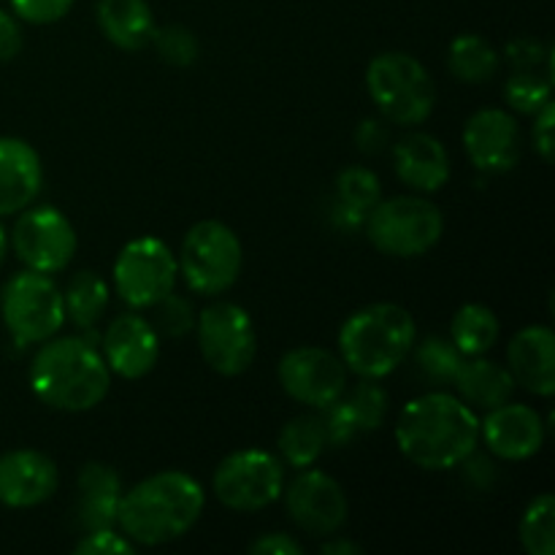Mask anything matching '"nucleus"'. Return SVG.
<instances>
[{
  "instance_id": "39448f33",
  "label": "nucleus",
  "mask_w": 555,
  "mask_h": 555,
  "mask_svg": "<svg viewBox=\"0 0 555 555\" xmlns=\"http://www.w3.org/2000/svg\"><path fill=\"white\" fill-rule=\"evenodd\" d=\"M366 90L388 122L417 128L437 106V87L417 57L406 52H383L369 63Z\"/></svg>"
},
{
  "instance_id": "f257e3e1",
  "label": "nucleus",
  "mask_w": 555,
  "mask_h": 555,
  "mask_svg": "<svg viewBox=\"0 0 555 555\" xmlns=\"http://www.w3.org/2000/svg\"><path fill=\"white\" fill-rule=\"evenodd\" d=\"M480 442V417L444 390L406 401L396 421V444L410 464L426 472L459 469Z\"/></svg>"
},
{
  "instance_id": "6ab92c4d",
  "label": "nucleus",
  "mask_w": 555,
  "mask_h": 555,
  "mask_svg": "<svg viewBox=\"0 0 555 555\" xmlns=\"http://www.w3.org/2000/svg\"><path fill=\"white\" fill-rule=\"evenodd\" d=\"M507 369L515 385L540 399L555 393V334L547 325L518 331L507 347Z\"/></svg>"
},
{
  "instance_id": "423d86ee",
  "label": "nucleus",
  "mask_w": 555,
  "mask_h": 555,
  "mask_svg": "<svg viewBox=\"0 0 555 555\" xmlns=\"http://www.w3.org/2000/svg\"><path fill=\"white\" fill-rule=\"evenodd\" d=\"M366 238L390 258H421L431 253L444 233V217L426 195H396L379 201L363 220Z\"/></svg>"
},
{
  "instance_id": "79ce46f5",
  "label": "nucleus",
  "mask_w": 555,
  "mask_h": 555,
  "mask_svg": "<svg viewBox=\"0 0 555 555\" xmlns=\"http://www.w3.org/2000/svg\"><path fill=\"white\" fill-rule=\"evenodd\" d=\"M388 144V128L379 119H363L356 128V146L369 155H377Z\"/></svg>"
},
{
  "instance_id": "aec40b11",
  "label": "nucleus",
  "mask_w": 555,
  "mask_h": 555,
  "mask_svg": "<svg viewBox=\"0 0 555 555\" xmlns=\"http://www.w3.org/2000/svg\"><path fill=\"white\" fill-rule=\"evenodd\" d=\"M41 155L25 139L0 135V217L20 215L41 193Z\"/></svg>"
},
{
  "instance_id": "58836bf2",
  "label": "nucleus",
  "mask_w": 555,
  "mask_h": 555,
  "mask_svg": "<svg viewBox=\"0 0 555 555\" xmlns=\"http://www.w3.org/2000/svg\"><path fill=\"white\" fill-rule=\"evenodd\" d=\"M531 117H534V125H531V141H534L537 155H540L545 163H553V155H555V135H553L555 106H553V101H547L545 106H542L537 114H531Z\"/></svg>"
},
{
  "instance_id": "5701e85b",
  "label": "nucleus",
  "mask_w": 555,
  "mask_h": 555,
  "mask_svg": "<svg viewBox=\"0 0 555 555\" xmlns=\"http://www.w3.org/2000/svg\"><path fill=\"white\" fill-rule=\"evenodd\" d=\"M453 388L459 390V399L469 404L472 410H496V406L513 401L515 379L507 366L496 361H488L486 356L464 358L459 374L453 379Z\"/></svg>"
},
{
  "instance_id": "473e14b6",
  "label": "nucleus",
  "mask_w": 555,
  "mask_h": 555,
  "mask_svg": "<svg viewBox=\"0 0 555 555\" xmlns=\"http://www.w3.org/2000/svg\"><path fill=\"white\" fill-rule=\"evenodd\" d=\"M341 399L350 406L361 434L377 431L388 415V393H385V388H379L377 379L358 377V383L350 390H345Z\"/></svg>"
},
{
  "instance_id": "4c0bfd02",
  "label": "nucleus",
  "mask_w": 555,
  "mask_h": 555,
  "mask_svg": "<svg viewBox=\"0 0 555 555\" xmlns=\"http://www.w3.org/2000/svg\"><path fill=\"white\" fill-rule=\"evenodd\" d=\"M76 555H133L135 545L117 529H98L85 531L74 545Z\"/></svg>"
},
{
  "instance_id": "bb28decb",
  "label": "nucleus",
  "mask_w": 555,
  "mask_h": 555,
  "mask_svg": "<svg viewBox=\"0 0 555 555\" xmlns=\"http://www.w3.org/2000/svg\"><path fill=\"white\" fill-rule=\"evenodd\" d=\"M108 307V285L90 269H81L70 274L68 285L63 291L65 320L79 331H92Z\"/></svg>"
},
{
  "instance_id": "a211bd4d",
  "label": "nucleus",
  "mask_w": 555,
  "mask_h": 555,
  "mask_svg": "<svg viewBox=\"0 0 555 555\" xmlns=\"http://www.w3.org/2000/svg\"><path fill=\"white\" fill-rule=\"evenodd\" d=\"M60 486V472L49 455L38 450H9L0 455V504L30 509L49 502Z\"/></svg>"
},
{
  "instance_id": "a19ab883",
  "label": "nucleus",
  "mask_w": 555,
  "mask_h": 555,
  "mask_svg": "<svg viewBox=\"0 0 555 555\" xmlns=\"http://www.w3.org/2000/svg\"><path fill=\"white\" fill-rule=\"evenodd\" d=\"M22 52V25L11 11L0 9V63H9Z\"/></svg>"
},
{
  "instance_id": "2eb2a0df",
  "label": "nucleus",
  "mask_w": 555,
  "mask_h": 555,
  "mask_svg": "<svg viewBox=\"0 0 555 555\" xmlns=\"http://www.w3.org/2000/svg\"><path fill=\"white\" fill-rule=\"evenodd\" d=\"M98 350L108 372L133 383L146 377L160 361V336L150 320L135 312H125L106 325Z\"/></svg>"
},
{
  "instance_id": "c03bdc74",
  "label": "nucleus",
  "mask_w": 555,
  "mask_h": 555,
  "mask_svg": "<svg viewBox=\"0 0 555 555\" xmlns=\"http://www.w3.org/2000/svg\"><path fill=\"white\" fill-rule=\"evenodd\" d=\"M5 253H9V233H5V228L0 225V266H3Z\"/></svg>"
},
{
  "instance_id": "f8f14e48",
  "label": "nucleus",
  "mask_w": 555,
  "mask_h": 555,
  "mask_svg": "<svg viewBox=\"0 0 555 555\" xmlns=\"http://www.w3.org/2000/svg\"><path fill=\"white\" fill-rule=\"evenodd\" d=\"M9 244L16 258L30 271L57 274L70 266L76 255V231L68 217L54 206H27L16 217Z\"/></svg>"
},
{
  "instance_id": "ea45409f",
  "label": "nucleus",
  "mask_w": 555,
  "mask_h": 555,
  "mask_svg": "<svg viewBox=\"0 0 555 555\" xmlns=\"http://www.w3.org/2000/svg\"><path fill=\"white\" fill-rule=\"evenodd\" d=\"M249 553L253 555H301L304 545L296 537L276 531V534H263L255 542H249Z\"/></svg>"
},
{
  "instance_id": "b1692460",
  "label": "nucleus",
  "mask_w": 555,
  "mask_h": 555,
  "mask_svg": "<svg viewBox=\"0 0 555 555\" xmlns=\"http://www.w3.org/2000/svg\"><path fill=\"white\" fill-rule=\"evenodd\" d=\"M95 14L103 36L122 52L144 49L155 30V16L146 0H98Z\"/></svg>"
},
{
  "instance_id": "e433bc0d",
  "label": "nucleus",
  "mask_w": 555,
  "mask_h": 555,
  "mask_svg": "<svg viewBox=\"0 0 555 555\" xmlns=\"http://www.w3.org/2000/svg\"><path fill=\"white\" fill-rule=\"evenodd\" d=\"M11 11L27 25H54L70 14L76 0H9Z\"/></svg>"
},
{
  "instance_id": "412c9836",
  "label": "nucleus",
  "mask_w": 555,
  "mask_h": 555,
  "mask_svg": "<svg viewBox=\"0 0 555 555\" xmlns=\"http://www.w3.org/2000/svg\"><path fill=\"white\" fill-rule=\"evenodd\" d=\"M396 177L412 193L431 195L448 184L450 155L442 141L431 133H410L393 146Z\"/></svg>"
},
{
  "instance_id": "c85d7f7f",
  "label": "nucleus",
  "mask_w": 555,
  "mask_h": 555,
  "mask_svg": "<svg viewBox=\"0 0 555 555\" xmlns=\"http://www.w3.org/2000/svg\"><path fill=\"white\" fill-rule=\"evenodd\" d=\"M325 448H328V442H325L323 423H320L318 415L293 417L282 426L280 439H276V450H280L282 461L293 469L314 466Z\"/></svg>"
},
{
  "instance_id": "7ed1b4c3",
  "label": "nucleus",
  "mask_w": 555,
  "mask_h": 555,
  "mask_svg": "<svg viewBox=\"0 0 555 555\" xmlns=\"http://www.w3.org/2000/svg\"><path fill=\"white\" fill-rule=\"evenodd\" d=\"M112 372L95 341L81 336L47 339L30 363V390L57 412H90L108 396Z\"/></svg>"
},
{
  "instance_id": "72a5a7b5",
  "label": "nucleus",
  "mask_w": 555,
  "mask_h": 555,
  "mask_svg": "<svg viewBox=\"0 0 555 555\" xmlns=\"http://www.w3.org/2000/svg\"><path fill=\"white\" fill-rule=\"evenodd\" d=\"M150 43L155 47L157 57H160L163 63L173 65V68H190L201 54L198 38H195V33L188 30L184 25L155 27Z\"/></svg>"
},
{
  "instance_id": "7c9ffc66",
  "label": "nucleus",
  "mask_w": 555,
  "mask_h": 555,
  "mask_svg": "<svg viewBox=\"0 0 555 555\" xmlns=\"http://www.w3.org/2000/svg\"><path fill=\"white\" fill-rule=\"evenodd\" d=\"M555 70L547 68H509L504 81V101L518 114H537L553 101Z\"/></svg>"
},
{
  "instance_id": "6e6552de",
  "label": "nucleus",
  "mask_w": 555,
  "mask_h": 555,
  "mask_svg": "<svg viewBox=\"0 0 555 555\" xmlns=\"http://www.w3.org/2000/svg\"><path fill=\"white\" fill-rule=\"evenodd\" d=\"M0 318L16 345H43L65 323L63 291L41 271H20L0 293Z\"/></svg>"
},
{
  "instance_id": "393cba45",
  "label": "nucleus",
  "mask_w": 555,
  "mask_h": 555,
  "mask_svg": "<svg viewBox=\"0 0 555 555\" xmlns=\"http://www.w3.org/2000/svg\"><path fill=\"white\" fill-rule=\"evenodd\" d=\"M379 201H383V184H379L377 173L363 166H347L336 177V201L331 220L341 231H356Z\"/></svg>"
},
{
  "instance_id": "f704fd0d",
  "label": "nucleus",
  "mask_w": 555,
  "mask_h": 555,
  "mask_svg": "<svg viewBox=\"0 0 555 555\" xmlns=\"http://www.w3.org/2000/svg\"><path fill=\"white\" fill-rule=\"evenodd\" d=\"M152 312L155 314H152L150 323L160 339H182L184 334L195 328V318H198L193 304L184 296H179V293H168L163 301L152 307Z\"/></svg>"
},
{
  "instance_id": "a878e982",
  "label": "nucleus",
  "mask_w": 555,
  "mask_h": 555,
  "mask_svg": "<svg viewBox=\"0 0 555 555\" xmlns=\"http://www.w3.org/2000/svg\"><path fill=\"white\" fill-rule=\"evenodd\" d=\"M448 68L464 85H488L502 68V54L477 33H461L448 47Z\"/></svg>"
},
{
  "instance_id": "c9c22d12",
  "label": "nucleus",
  "mask_w": 555,
  "mask_h": 555,
  "mask_svg": "<svg viewBox=\"0 0 555 555\" xmlns=\"http://www.w3.org/2000/svg\"><path fill=\"white\" fill-rule=\"evenodd\" d=\"M320 412V423H323V431H325V442H328V448H347V444L352 442V439L358 437V423L356 417H352L350 406H347V401L336 399L331 401L328 406H323Z\"/></svg>"
},
{
  "instance_id": "c756f323",
  "label": "nucleus",
  "mask_w": 555,
  "mask_h": 555,
  "mask_svg": "<svg viewBox=\"0 0 555 555\" xmlns=\"http://www.w3.org/2000/svg\"><path fill=\"white\" fill-rule=\"evenodd\" d=\"M415 352V366L421 372L423 379L434 385V388H448L453 385L455 374H459L464 356L459 352V347L448 339V336H426V339L412 345Z\"/></svg>"
},
{
  "instance_id": "37998d69",
  "label": "nucleus",
  "mask_w": 555,
  "mask_h": 555,
  "mask_svg": "<svg viewBox=\"0 0 555 555\" xmlns=\"http://www.w3.org/2000/svg\"><path fill=\"white\" fill-rule=\"evenodd\" d=\"M320 551L325 555H363V547L350 540H328L320 545Z\"/></svg>"
},
{
  "instance_id": "4be33fe9",
  "label": "nucleus",
  "mask_w": 555,
  "mask_h": 555,
  "mask_svg": "<svg viewBox=\"0 0 555 555\" xmlns=\"http://www.w3.org/2000/svg\"><path fill=\"white\" fill-rule=\"evenodd\" d=\"M76 524L85 531L117 529L119 499H122V477L117 469L101 461L81 466L76 477Z\"/></svg>"
},
{
  "instance_id": "9b49d317",
  "label": "nucleus",
  "mask_w": 555,
  "mask_h": 555,
  "mask_svg": "<svg viewBox=\"0 0 555 555\" xmlns=\"http://www.w3.org/2000/svg\"><path fill=\"white\" fill-rule=\"evenodd\" d=\"M112 276L114 291L128 307L152 309L177 287V255L155 236L133 238L119 249Z\"/></svg>"
},
{
  "instance_id": "20e7f679",
  "label": "nucleus",
  "mask_w": 555,
  "mask_h": 555,
  "mask_svg": "<svg viewBox=\"0 0 555 555\" xmlns=\"http://www.w3.org/2000/svg\"><path fill=\"white\" fill-rule=\"evenodd\" d=\"M417 339L415 318L399 304H369L339 328V358L347 372L366 379L393 374Z\"/></svg>"
},
{
  "instance_id": "0eeeda50",
  "label": "nucleus",
  "mask_w": 555,
  "mask_h": 555,
  "mask_svg": "<svg viewBox=\"0 0 555 555\" xmlns=\"http://www.w3.org/2000/svg\"><path fill=\"white\" fill-rule=\"evenodd\" d=\"M177 266L190 291L198 296H222L242 274V242L225 222L201 220L184 236Z\"/></svg>"
},
{
  "instance_id": "cd10ccee",
  "label": "nucleus",
  "mask_w": 555,
  "mask_h": 555,
  "mask_svg": "<svg viewBox=\"0 0 555 555\" xmlns=\"http://www.w3.org/2000/svg\"><path fill=\"white\" fill-rule=\"evenodd\" d=\"M502 325H499L496 312L486 304H464L459 312L450 320V336L448 339L459 347L464 358L486 356L493 345H496Z\"/></svg>"
},
{
  "instance_id": "4468645a",
  "label": "nucleus",
  "mask_w": 555,
  "mask_h": 555,
  "mask_svg": "<svg viewBox=\"0 0 555 555\" xmlns=\"http://www.w3.org/2000/svg\"><path fill=\"white\" fill-rule=\"evenodd\" d=\"M280 385L293 401L323 410L347 390V366L323 347H296L282 356Z\"/></svg>"
},
{
  "instance_id": "f3484780",
  "label": "nucleus",
  "mask_w": 555,
  "mask_h": 555,
  "mask_svg": "<svg viewBox=\"0 0 555 555\" xmlns=\"http://www.w3.org/2000/svg\"><path fill=\"white\" fill-rule=\"evenodd\" d=\"M547 426L540 412L529 404H507L488 410L480 421V439L496 459L526 461L545 444Z\"/></svg>"
},
{
  "instance_id": "9d476101",
  "label": "nucleus",
  "mask_w": 555,
  "mask_h": 555,
  "mask_svg": "<svg viewBox=\"0 0 555 555\" xmlns=\"http://www.w3.org/2000/svg\"><path fill=\"white\" fill-rule=\"evenodd\" d=\"M198 350L206 366L220 377H238L247 372L258 356V334L253 318L233 301L209 304L195 318Z\"/></svg>"
},
{
  "instance_id": "ddd939ff",
  "label": "nucleus",
  "mask_w": 555,
  "mask_h": 555,
  "mask_svg": "<svg viewBox=\"0 0 555 555\" xmlns=\"http://www.w3.org/2000/svg\"><path fill=\"white\" fill-rule=\"evenodd\" d=\"M287 515L293 524L309 537H336V531L347 524L345 488L325 472L298 469V475L282 488Z\"/></svg>"
},
{
  "instance_id": "1a4fd4ad",
  "label": "nucleus",
  "mask_w": 555,
  "mask_h": 555,
  "mask_svg": "<svg viewBox=\"0 0 555 555\" xmlns=\"http://www.w3.org/2000/svg\"><path fill=\"white\" fill-rule=\"evenodd\" d=\"M285 469L269 450L247 448L225 455L211 477V491L233 513H260L282 496Z\"/></svg>"
},
{
  "instance_id": "2f4dec72",
  "label": "nucleus",
  "mask_w": 555,
  "mask_h": 555,
  "mask_svg": "<svg viewBox=\"0 0 555 555\" xmlns=\"http://www.w3.org/2000/svg\"><path fill=\"white\" fill-rule=\"evenodd\" d=\"M520 545L529 555H555V496L540 493L526 507L518 526Z\"/></svg>"
},
{
  "instance_id": "dca6fc26",
  "label": "nucleus",
  "mask_w": 555,
  "mask_h": 555,
  "mask_svg": "<svg viewBox=\"0 0 555 555\" xmlns=\"http://www.w3.org/2000/svg\"><path fill=\"white\" fill-rule=\"evenodd\" d=\"M464 150L477 171H513L520 160L518 119L504 108H480L464 125Z\"/></svg>"
},
{
  "instance_id": "f03ea898",
  "label": "nucleus",
  "mask_w": 555,
  "mask_h": 555,
  "mask_svg": "<svg viewBox=\"0 0 555 555\" xmlns=\"http://www.w3.org/2000/svg\"><path fill=\"white\" fill-rule=\"evenodd\" d=\"M206 493L188 472H157L119 499L117 526L135 547L177 542L201 520Z\"/></svg>"
}]
</instances>
